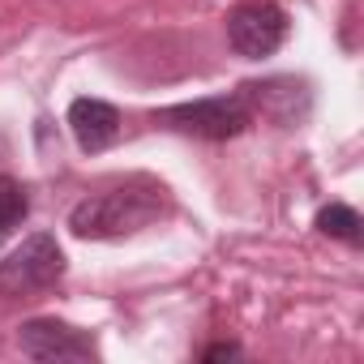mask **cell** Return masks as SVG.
Here are the masks:
<instances>
[{
	"label": "cell",
	"mask_w": 364,
	"mask_h": 364,
	"mask_svg": "<svg viewBox=\"0 0 364 364\" xmlns=\"http://www.w3.org/2000/svg\"><path fill=\"white\" fill-rule=\"evenodd\" d=\"M69 129L86 154H99L120 137V112L107 99H73L69 103Z\"/></svg>",
	"instance_id": "cell-6"
},
{
	"label": "cell",
	"mask_w": 364,
	"mask_h": 364,
	"mask_svg": "<svg viewBox=\"0 0 364 364\" xmlns=\"http://www.w3.org/2000/svg\"><path fill=\"white\" fill-rule=\"evenodd\" d=\"M26 215H31L26 185H22V180H14V176H0V245H5L22 228Z\"/></svg>",
	"instance_id": "cell-9"
},
{
	"label": "cell",
	"mask_w": 364,
	"mask_h": 364,
	"mask_svg": "<svg viewBox=\"0 0 364 364\" xmlns=\"http://www.w3.org/2000/svg\"><path fill=\"white\" fill-rule=\"evenodd\" d=\"M313 228H317L321 236H330V240H343V245H360V240H364V219H360V210H351V206H343V202L321 206L317 219H313Z\"/></svg>",
	"instance_id": "cell-8"
},
{
	"label": "cell",
	"mask_w": 364,
	"mask_h": 364,
	"mask_svg": "<svg viewBox=\"0 0 364 364\" xmlns=\"http://www.w3.org/2000/svg\"><path fill=\"white\" fill-rule=\"evenodd\" d=\"M287 39V14L274 0H245L228 14V43L245 60H266Z\"/></svg>",
	"instance_id": "cell-4"
},
{
	"label": "cell",
	"mask_w": 364,
	"mask_h": 364,
	"mask_svg": "<svg viewBox=\"0 0 364 364\" xmlns=\"http://www.w3.org/2000/svg\"><path fill=\"white\" fill-rule=\"evenodd\" d=\"M167 215V189L154 180H133L124 189L95 193L69 210V232L77 240H124Z\"/></svg>",
	"instance_id": "cell-1"
},
{
	"label": "cell",
	"mask_w": 364,
	"mask_h": 364,
	"mask_svg": "<svg viewBox=\"0 0 364 364\" xmlns=\"http://www.w3.org/2000/svg\"><path fill=\"white\" fill-rule=\"evenodd\" d=\"M249 103H253V116H270L279 124H296L304 112H309V90L304 82L296 77H270V82H253L245 86Z\"/></svg>",
	"instance_id": "cell-7"
},
{
	"label": "cell",
	"mask_w": 364,
	"mask_h": 364,
	"mask_svg": "<svg viewBox=\"0 0 364 364\" xmlns=\"http://www.w3.org/2000/svg\"><path fill=\"white\" fill-rule=\"evenodd\" d=\"M232 355H240L236 343H215V347H206V360H232Z\"/></svg>",
	"instance_id": "cell-10"
},
{
	"label": "cell",
	"mask_w": 364,
	"mask_h": 364,
	"mask_svg": "<svg viewBox=\"0 0 364 364\" xmlns=\"http://www.w3.org/2000/svg\"><path fill=\"white\" fill-rule=\"evenodd\" d=\"M18 347L22 355L31 360H43V364H60V360H99V343L95 334L69 326V321H56V317H35L18 330Z\"/></svg>",
	"instance_id": "cell-5"
},
{
	"label": "cell",
	"mask_w": 364,
	"mask_h": 364,
	"mask_svg": "<svg viewBox=\"0 0 364 364\" xmlns=\"http://www.w3.org/2000/svg\"><path fill=\"white\" fill-rule=\"evenodd\" d=\"M253 103L245 95V86L236 95H210V99H193V103H171L163 112H154V124L185 133V137H202V141H228L240 137L253 124Z\"/></svg>",
	"instance_id": "cell-2"
},
{
	"label": "cell",
	"mask_w": 364,
	"mask_h": 364,
	"mask_svg": "<svg viewBox=\"0 0 364 364\" xmlns=\"http://www.w3.org/2000/svg\"><path fill=\"white\" fill-rule=\"evenodd\" d=\"M60 274H65V249L56 245V236L35 232L22 240V249H14L0 262V296L22 300V296L48 291L52 283H60Z\"/></svg>",
	"instance_id": "cell-3"
}]
</instances>
